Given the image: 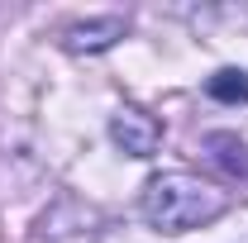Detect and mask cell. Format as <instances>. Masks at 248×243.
<instances>
[{"instance_id":"cell-1","label":"cell","mask_w":248,"mask_h":243,"mask_svg":"<svg viewBox=\"0 0 248 243\" xmlns=\"http://www.w3.org/2000/svg\"><path fill=\"white\" fill-rule=\"evenodd\" d=\"M139 205L157 234H191V229L215 224L229 210V196L191 172H157V177H148Z\"/></svg>"},{"instance_id":"cell-2","label":"cell","mask_w":248,"mask_h":243,"mask_svg":"<svg viewBox=\"0 0 248 243\" xmlns=\"http://www.w3.org/2000/svg\"><path fill=\"white\" fill-rule=\"evenodd\" d=\"M110 138H115V148H124L129 157H153L157 143H162V124L153 115H143L139 105H124L110 115Z\"/></svg>"},{"instance_id":"cell-3","label":"cell","mask_w":248,"mask_h":243,"mask_svg":"<svg viewBox=\"0 0 248 243\" xmlns=\"http://www.w3.org/2000/svg\"><path fill=\"white\" fill-rule=\"evenodd\" d=\"M124 38V19L120 15H105V19H86V24H72L62 33V48L67 53H105Z\"/></svg>"},{"instance_id":"cell-4","label":"cell","mask_w":248,"mask_h":243,"mask_svg":"<svg viewBox=\"0 0 248 243\" xmlns=\"http://www.w3.org/2000/svg\"><path fill=\"white\" fill-rule=\"evenodd\" d=\"M205 95L219 100V105H248V72L219 67L215 76H205Z\"/></svg>"},{"instance_id":"cell-5","label":"cell","mask_w":248,"mask_h":243,"mask_svg":"<svg viewBox=\"0 0 248 243\" xmlns=\"http://www.w3.org/2000/svg\"><path fill=\"white\" fill-rule=\"evenodd\" d=\"M205 148H210V157H215L229 177H248V143L244 138H234V134H210Z\"/></svg>"}]
</instances>
